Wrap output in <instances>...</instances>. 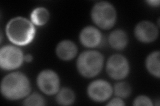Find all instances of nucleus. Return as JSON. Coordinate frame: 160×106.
Returning <instances> with one entry per match:
<instances>
[{
	"mask_svg": "<svg viewBox=\"0 0 160 106\" xmlns=\"http://www.w3.org/2000/svg\"><path fill=\"white\" fill-rule=\"evenodd\" d=\"M126 105L125 102H123V99L120 98L119 97H116L109 101V102L107 104V105H119V106H123Z\"/></svg>",
	"mask_w": 160,
	"mask_h": 106,
	"instance_id": "19",
	"label": "nucleus"
},
{
	"mask_svg": "<svg viewBox=\"0 0 160 106\" xmlns=\"http://www.w3.org/2000/svg\"><path fill=\"white\" fill-rule=\"evenodd\" d=\"M159 55V50H156L149 54L145 61V65L148 72L157 78H159L160 76Z\"/></svg>",
	"mask_w": 160,
	"mask_h": 106,
	"instance_id": "13",
	"label": "nucleus"
},
{
	"mask_svg": "<svg viewBox=\"0 0 160 106\" xmlns=\"http://www.w3.org/2000/svg\"><path fill=\"white\" fill-rule=\"evenodd\" d=\"M148 6L152 7H158L159 6V0H148L146 1Z\"/></svg>",
	"mask_w": 160,
	"mask_h": 106,
	"instance_id": "20",
	"label": "nucleus"
},
{
	"mask_svg": "<svg viewBox=\"0 0 160 106\" xmlns=\"http://www.w3.org/2000/svg\"><path fill=\"white\" fill-rule=\"evenodd\" d=\"M113 93V87L111 84L103 79L93 80L87 88L88 97L97 103L106 102L112 97Z\"/></svg>",
	"mask_w": 160,
	"mask_h": 106,
	"instance_id": "8",
	"label": "nucleus"
},
{
	"mask_svg": "<svg viewBox=\"0 0 160 106\" xmlns=\"http://www.w3.org/2000/svg\"><path fill=\"white\" fill-rule=\"evenodd\" d=\"M56 101L60 105H71L76 101V94L73 91L69 88H60L56 94Z\"/></svg>",
	"mask_w": 160,
	"mask_h": 106,
	"instance_id": "15",
	"label": "nucleus"
},
{
	"mask_svg": "<svg viewBox=\"0 0 160 106\" xmlns=\"http://www.w3.org/2000/svg\"><path fill=\"white\" fill-rule=\"evenodd\" d=\"M91 18L99 28L112 29L117 21L116 9L111 3L106 1L97 2L91 10Z\"/></svg>",
	"mask_w": 160,
	"mask_h": 106,
	"instance_id": "4",
	"label": "nucleus"
},
{
	"mask_svg": "<svg viewBox=\"0 0 160 106\" xmlns=\"http://www.w3.org/2000/svg\"><path fill=\"white\" fill-rule=\"evenodd\" d=\"M130 66L128 58L122 54L110 56L106 62V72L109 76L116 80L126 78L129 75Z\"/></svg>",
	"mask_w": 160,
	"mask_h": 106,
	"instance_id": "6",
	"label": "nucleus"
},
{
	"mask_svg": "<svg viewBox=\"0 0 160 106\" xmlns=\"http://www.w3.org/2000/svg\"><path fill=\"white\" fill-rule=\"evenodd\" d=\"M79 39L83 47L93 48L99 47L102 44L103 36L97 27L89 25L83 28L80 31Z\"/></svg>",
	"mask_w": 160,
	"mask_h": 106,
	"instance_id": "10",
	"label": "nucleus"
},
{
	"mask_svg": "<svg viewBox=\"0 0 160 106\" xmlns=\"http://www.w3.org/2000/svg\"><path fill=\"white\" fill-rule=\"evenodd\" d=\"M78 47L70 40H63L56 46V54L57 57L63 61H69L76 57L78 54Z\"/></svg>",
	"mask_w": 160,
	"mask_h": 106,
	"instance_id": "11",
	"label": "nucleus"
},
{
	"mask_svg": "<svg viewBox=\"0 0 160 106\" xmlns=\"http://www.w3.org/2000/svg\"><path fill=\"white\" fill-rule=\"evenodd\" d=\"M114 94L122 99L128 98L132 94V87L126 82H119L113 88Z\"/></svg>",
	"mask_w": 160,
	"mask_h": 106,
	"instance_id": "16",
	"label": "nucleus"
},
{
	"mask_svg": "<svg viewBox=\"0 0 160 106\" xmlns=\"http://www.w3.org/2000/svg\"><path fill=\"white\" fill-rule=\"evenodd\" d=\"M133 105L138 106V105H144V106H152L153 104L152 99L149 97L144 95H140L137 96L134 99Z\"/></svg>",
	"mask_w": 160,
	"mask_h": 106,
	"instance_id": "18",
	"label": "nucleus"
},
{
	"mask_svg": "<svg viewBox=\"0 0 160 106\" xmlns=\"http://www.w3.org/2000/svg\"><path fill=\"white\" fill-rule=\"evenodd\" d=\"M49 17V12L43 7H38L33 9L30 14V21L35 26H43L48 23Z\"/></svg>",
	"mask_w": 160,
	"mask_h": 106,
	"instance_id": "14",
	"label": "nucleus"
},
{
	"mask_svg": "<svg viewBox=\"0 0 160 106\" xmlns=\"http://www.w3.org/2000/svg\"><path fill=\"white\" fill-rule=\"evenodd\" d=\"M39 90L48 95H56L60 89V78L58 74L51 69H46L40 72L36 79Z\"/></svg>",
	"mask_w": 160,
	"mask_h": 106,
	"instance_id": "7",
	"label": "nucleus"
},
{
	"mask_svg": "<svg viewBox=\"0 0 160 106\" xmlns=\"http://www.w3.org/2000/svg\"><path fill=\"white\" fill-rule=\"evenodd\" d=\"M46 104L44 98L37 92L29 94L23 101V105L26 106H42L46 105Z\"/></svg>",
	"mask_w": 160,
	"mask_h": 106,
	"instance_id": "17",
	"label": "nucleus"
},
{
	"mask_svg": "<svg viewBox=\"0 0 160 106\" xmlns=\"http://www.w3.org/2000/svg\"><path fill=\"white\" fill-rule=\"evenodd\" d=\"M129 39L126 32L123 29H116L110 33L108 36V43L112 48L122 50L128 44Z\"/></svg>",
	"mask_w": 160,
	"mask_h": 106,
	"instance_id": "12",
	"label": "nucleus"
},
{
	"mask_svg": "<svg viewBox=\"0 0 160 106\" xmlns=\"http://www.w3.org/2000/svg\"><path fill=\"white\" fill-rule=\"evenodd\" d=\"M103 55L95 50H85L79 55L76 68L79 74L86 78L96 77L102 70Z\"/></svg>",
	"mask_w": 160,
	"mask_h": 106,
	"instance_id": "3",
	"label": "nucleus"
},
{
	"mask_svg": "<svg viewBox=\"0 0 160 106\" xmlns=\"http://www.w3.org/2000/svg\"><path fill=\"white\" fill-rule=\"evenodd\" d=\"M36 27L30 20L16 17L8 22L6 33L9 41L16 46H26L31 43L36 36Z\"/></svg>",
	"mask_w": 160,
	"mask_h": 106,
	"instance_id": "2",
	"label": "nucleus"
},
{
	"mask_svg": "<svg viewBox=\"0 0 160 106\" xmlns=\"http://www.w3.org/2000/svg\"><path fill=\"white\" fill-rule=\"evenodd\" d=\"M23 53L16 45L7 44L0 49V67L4 70L19 68L24 61Z\"/></svg>",
	"mask_w": 160,
	"mask_h": 106,
	"instance_id": "5",
	"label": "nucleus"
},
{
	"mask_svg": "<svg viewBox=\"0 0 160 106\" xmlns=\"http://www.w3.org/2000/svg\"><path fill=\"white\" fill-rule=\"evenodd\" d=\"M159 30L153 23L149 21H142L134 28V35L138 41L142 43H151L158 37Z\"/></svg>",
	"mask_w": 160,
	"mask_h": 106,
	"instance_id": "9",
	"label": "nucleus"
},
{
	"mask_svg": "<svg viewBox=\"0 0 160 106\" xmlns=\"http://www.w3.org/2000/svg\"><path fill=\"white\" fill-rule=\"evenodd\" d=\"M33 60V56L32 54H28L24 56V61L26 62H31Z\"/></svg>",
	"mask_w": 160,
	"mask_h": 106,
	"instance_id": "21",
	"label": "nucleus"
},
{
	"mask_svg": "<svg viewBox=\"0 0 160 106\" xmlns=\"http://www.w3.org/2000/svg\"><path fill=\"white\" fill-rule=\"evenodd\" d=\"M31 90L29 79L21 72L8 74L1 82V93L8 100H19L26 98L31 93Z\"/></svg>",
	"mask_w": 160,
	"mask_h": 106,
	"instance_id": "1",
	"label": "nucleus"
}]
</instances>
